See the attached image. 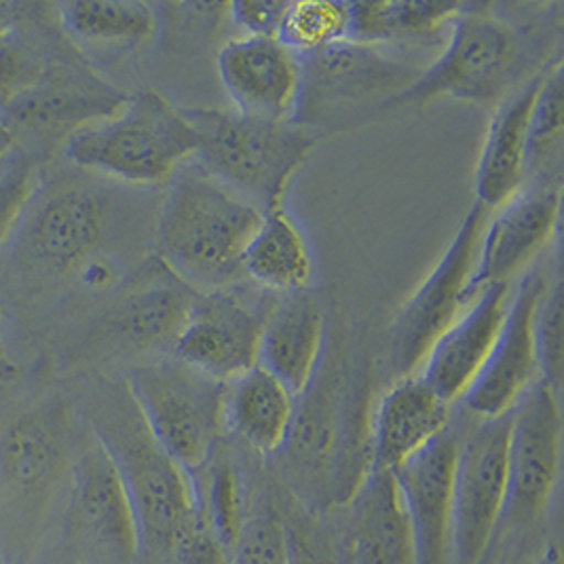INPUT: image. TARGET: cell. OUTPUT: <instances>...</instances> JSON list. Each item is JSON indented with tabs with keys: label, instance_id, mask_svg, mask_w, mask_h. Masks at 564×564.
<instances>
[{
	"label": "cell",
	"instance_id": "cell-42",
	"mask_svg": "<svg viewBox=\"0 0 564 564\" xmlns=\"http://www.w3.org/2000/svg\"><path fill=\"white\" fill-rule=\"evenodd\" d=\"M535 564H563L561 563V556H558V552L552 547V550H547L541 558H539Z\"/></svg>",
	"mask_w": 564,
	"mask_h": 564
},
{
	"label": "cell",
	"instance_id": "cell-27",
	"mask_svg": "<svg viewBox=\"0 0 564 564\" xmlns=\"http://www.w3.org/2000/svg\"><path fill=\"white\" fill-rule=\"evenodd\" d=\"M294 395L260 366H252L227 383L225 391V430L260 455L273 457L285 442Z\"/></svg>",
	"mask_w": 564,
	"mask_h": 564
},
{
	"label": "cell",
	"instance_id": "cell-10",
	"mask_svg": "<svg viewBox=\"0 0 564 564\" xmlns=\"http://www.w3.org/2000/svg\"><path fill=\"white\" fill-rule=\"evenodd\" d=\"M508 436L510 412L497 419H478L465 436L457 434L451 516V552L455 564L480 563L503 520L508 499Z\"/></svg>",
	"mask_w": 564,
	"mask_h": 564
},
{
	"label": "cell",
	"instance_id": "cell-5",
	"mask_svg": "<svg viewBox=\"0 0 564 564\" xmlns=\"http://www.w3.org/2000/svg\"><path fill=\"white\" fill-rule=\"evenodd\" d=\"M62 153L83 172L156 186L195 156L197 133L182 108L153 89H142L110 117L68 135Z\"/></svg>",
	"mask_w": 564,
	"mask_h": 564
},
{
	"label": "cell",
	"instance_id": "cell-1",
	"mask_svg": "<svg viewBox=\"0 0 564 564\" xmlns=\"http://www.w3.org/2000/svg\"><path fill=\"white\" fill-rule=\"evenodd\" d=\"M370 368H351L334 343L324 349L278 457L285 480L311 501L347 503L372 469Z\"/></svg>",
	"mask_w": 564,
	"mask_h": 564
},
{
	"label": "cell",
	"instance_id": "cell-34",
	"mask_svg": "<svg viewBox=\"0 0 564 564\" xmlns=\"http://www.w3.org/2000/svg\"><path fill=\"white\" fill-rule=\"evenodd\" d=\"M34 199V165L26 153L15 149L0 161V248L13 235Z\"/></svg>",
	"mask_w": 564,
	"mask_h": 564
},
{
	"label": "cell",
	"instance_id": "cell-14",
	"mask_svg": "<svg viewBox=\"0 0 564 564\" xmlns=\"http://www.w3.org/2000/svg\"><path fill=\"white\" fill-rule=\"evenodd\" d=\"M545 275L533 269L522 275L508 303L503 326L463 404L478 419H497L512 412L524 391L539 381L533 345V311L545 288Z\"/></svg>",
	"mask_w": 564,
	"mask_h": 564
},
{
	"label": "cell",
	"instance_id": "cell-24",
	"mask_svg": "<svg viewBox=\"0 0 564 564\" xmlns=\"http://www.w3.org/2000/svg\"><path fill=\"white\" fill-rule=\"evenodd\" d=\"M197 290L180 282L153 257L138 283L112 313V333L140 351H170L197 299Z\"/></svg>",
	"mask_w": 564,
	"mask_h": 564
},
{
	"label": "cell",
	"instance_id": "cell-26",
	"mask_svg": "<svg viewBox=\"0 0 564 564\" xmlns=\"http://www.w3.org/2000/svg\"><path fill=\"white\" fill-rule=\"evenodd\" d=\"M70 425L64 406L24 412L0 432V476L20 490L47 487L68 453Z\"/></svg>",
	"mask_w": 564,
	"mask_h": 564
},
{
	"label": "cell",
	"instance_id": "cell-38",
	"mask_svg": "<svg viewBox=\"0 0 564 564\" xmlns=\"http://www.w3.org/2000/svg\"><path fill=\"white\" fill-rule=\"evenodd\" d=\"M172 552L182 564H223L227 550L197 512V518L180 535Z\"/></svg>",
	"mask_w": 564,
	"mask_h": 564
},
{
	"label": "cell",
	"instance_id": "cell-22",
	"mask_svg": "<svg viewBox=\"0 0 564 564\" xmlns=\"http://www.w3.org/2000/svg\"><path fill=\"white\" fill-rule=\"evenodd\" d=\"M446 404L419 375L391 381L370 416L372 467L393 471L451 423Z\"/></svg>",
	"mask_w": 564,
	"mask_h": 564
},
{
	"label": "cell",
	"instance_id": "cell-21",
	"mask_svg": "<svg viewBox=\"0 0 564 564\" xmlns=\"http://www.w3.org/2000/svg\"><path fill=\"white\" fill-rule=\"evenodd\" d=\"M326 349V313L308 292L278 296L264 308L257 364L294 398L313 381Z\"/></svg>",
	"mask_w": 564,
	"mask_h": 564
},
{
	"label": "cell",
	"instance_id": "cell-9",
	"mask_svg": "<svg viewBox=\"0 0 564 564\" xmlns=\"http://www.w3.org/2000/svg\"><path fill=\"white\" fill-rule=\"evenodd\" d=\"M301 89L294 121L313 129L334 115L359 106L386 110L387 102L404 94L423 68L404 62L381 45L340 41L322 52L299 57Z\"/></svg>",
	"mask_w": 564,
	"mask_h": 564
},
{
	"label": "cell",
	"instance_id": "cell-13",
	"mask_svg": "<svg viewBox=\"0 0 564 564\" xmlns=\"http://www.w3.org/2000/svg\"><path fill=\"white\" fill-rule=\"evenodd\" d=\"M561 186H524L487 218L465 285L467 305L490 285L512 283L558 232Z\"/></svg>",
	"mask_w": 564,
	"mask_h": 564
},
{
	"label": "cell",
	"instance_id": "cell-15",
	"mask_svg": "<svg viewBox=\"0 0 564 564\" xmlns=\"http://www.w3.org/2000/svg\"><path fill=\"white\" fill-rule=\"evenodd\" d=\"M262 313L231 290L199 292L172 347V358L229 383L257 366Z\"/></svg>",
	"mask_w": 564,
	"mask_h": 564
},
{
	"label": "cell",
	"instance_id": "cell-37",
	"mask_svg": "<svg viewBox=\"0 0 564 564\" xmlns=\"http://www.w3.org/2000/svg\"><path fill=\"white\" fill-rule=\"evenodd\" d=\"M288 2L283 0H237L229 2V22L243 36L278 39Z\"/></svg>",
	"mask_w": 564,
	"mask_h": 564
},
{
	"label": "cell",
	"instance_id": "cell-20",
	"mask_svg": "<svg viewBox=\"0 0 564 564\" xmlns=\"http://www.w3.org/2000/svg\"><path fill=\"white\" fill-rule=\"evenodd\" d=\"M512 283H497L482 290L462 315L437 336L419 368V377L453 404L478 377L503 326Z\"/></svg>",
	"mask_w": 564,
	"mask_h": 564
},
{
	"label": "cell",
	"instance_id": "cell-35",
	"mask_svg": "<svg viewBox=\"0 0 564 564\" xmlns=\"http://www.w3.org/2000/svg\"><path fill=\"white\" fill-rule=\"evenodd\" d=\"M232 564H292L282 524L273 518H250L235 539Z\"/></svg>",
	"mask_w": 564,
	"mask_h": 564
},
{
	"label": "cell",
	"instance_id": "cell-2",
	"mask_svg": "<svg viewBox=\"0 0 564 564\" xmlns=\"http://www.w3.org/2000/svg\"><path fill=\"white\" fill-rule=\"evenodd\" d=\"M260 220L257 207L191 159L167 180L154 220V258L197 292L231 290L246 280L241 257Z\"/></svg>",
	"mask_w": 564,
	"mask_h": 564
},
{
	"label": "cell",
	"instance_id": "cell-41",
	"mask_svg": "<svg viewBox=\"0 0 564 564\" xmlns=\"http://www.w3.org/2000/svg\"><path fill=\"white\" fill-rule=\"evenodd\" d=\"M15 149H18V142H15L11 129L7 128L4 121L0 119V161H4Z\"/></svg>",
	"mask_w": 564,
	"mask_h": 564
},
{
	"label": "cell",
	"instance_id": "cell-29",
	"mask_svg": "<svg viewBox=\"0 0 564 564\" xmlns=\"http://www.w3.org/2000/svg\"><path fill=\"white\" fill-rule=\"evenodd\" d=\"M55 11L64 32L94 50L138 47L156 28L153 4L138 0H68Z\"/></svg>",
	"mask_w": 564,
	"mask_h": 564
},
{
	"label": "cell",
	"instance_id": "cell-16",
	"mask_svg": "<svg viewBox=\"0 0 564 564\" xmlns=\"http://www.w3.org/2000/svg\"><path fill=\"white\" fill-rule=\"evenodd\" d=\"M216 66L235 112L275 123L294 121L301 62L278 39H229L218 50Z\"/></svg>",
	"mask_w": 564,
	"mask_h": 564
},
{
	"label": "cell",
	"instance_id": "cell-36",
	"mask_svg": "<svg viewBox=\"0 0 564 564\" xmlns=\"http://www.w3.org/2000/svg\"><path fill=\"white\" fill-rule=\"evenodd\" d=\"M43 66L9 30H0V110L39 78Z\"/></svg>",
	"mask_w": 564,
	"mask_h": 564
},
{
	"label": "cell",
	"instance_id": "cell-19",
	"mask_svg": "<svg viewBox=\"0 0 564 564\" xmlns=\"http://www.w3.org/2000/svg\"><path fill=\"white\" fill-rule=\"evenodd\" d=\"M106 229L108 209L102 195L83 184H62L45 193L30 212L24 246L52 269H80L98 257Z\"/></svg>",
	"mask_w": 564,
	"mask_h": 564
},
{
	"label": "cell",
	"instance_id": "cell-11",
	"mask_svg": "<svg viewBox=\"0 0 564 564\" xmlns=\"http://www.w3.org/2000/svg\"><path fill=\"white\" fill-rule=\"evenodd\" d=\"M128 94L78 62L45 64L39 78L0 110L15 142H66L77 129L117 112Z\"/></svg>",
	"mask_w": 564,
	"mask_h": 564
},
{
	"label": "cell",
	"instance_id": "cell-8",
	"mask_svg": "<svg viewBox=\"0 0 564 564\" xmlns=\"http://www.w3.org/2000/svg\"><path fill=\"white\" fill-rule=\"evenodd\" d=\"M487 207L474 204L427 278L398 308L387 330V370L391 381L419 372L437 336L467 307L465 285L471 275Z\"/></svg>",
	"mask_w": 564,
	"mask_h": 564
},
{
	"label": "cell",
	"instance_id": "cell-18",
	"mask_svg": "<svg viewBox=\"0 0 564 564\" xmlns=\"http://www.w3.org/2000/svg\"><path fill=\"white\" fill-rule=\"evenodd\" d=\"M70 512L80 533L108 558L129 563L142 552L128 490L110 455L91 434L70 467Z\"/></svg>",
	"mask_w": 564,
	"mask_h": 564
},
{
	"label": "cell",
	"instance_id": "cell-6",
	"mask_svg": "<svg viewBox=\"0 0 564 564\" xmlns=\"http://www.w3.org/2000/svg\"><path fill=\"white\" fill-rule=\"evenodd\" d=\"M126 386L167 457L188 478L199 474L225 432L227 383L167 356L135 366Z\"/></svg>",
	"mask_w": 564,
	"mask_h": 564
},
{
	"label": "cell",
	"instance_id": "cell-17",
	"mask_svg": "<svg viewBox=\"0 0 564 564\" xmlns=\"http://www.w3.org/2000/svg\"><path fill=\"white\" fill-rule=\"evenodd\" d=\"M457 432L448 425L391 474L411 522L416 564H448Z\"/></svg>",
	"mask_w": 564,
	"mask_h": 564
},
{
	"label": "cell",
	"instance_id": "cell-39",
	"mask_svg": "<svg viewBox=\"0 0 564 564\" xmlns=\"http://www.w3.org/2000/svg\"><path fill=\"white\" fill-rule=\"evenodd\" d=\"M80 280L89 288H106L117 280V269L108 258H91L80 267Z\"/></svg>",
	"mask_w": 564,
	"mask_h": 564
},
{
	"label": "cell",
	"instance_id": "cell-40",
	"mask_svg": "<svg viewBox=\"0 0 564 564\" xmlns=\"http://www.w3.org/2000/svg\"><path fill=\"white\" fill-rule=\"evenodd\" d=\"M4 317H2V308H0V381H13L18 377V366L11 361L7 349H4Z\"/></svg>",
	"mask_w": 564,
	"mask_h": 564
},
{
	"label": "cell",
	"instance_id": "cell-23",
	"mask_svg": "<svg viewBox=\"0 0 564 564\" xmlns=\"http://www.w3.org/2000/svg\"><path fill=\"white\" fill-rule=\"evenodd\" d=\"M543 70L508 94L490 117L474 178L476 204L488 212L503 206L524 188L529 121Z\"/></svg>",
	"mask_w": 564,
	"mask_h": 564
},
{
	"label": "cell",
	"instance_id": "cell-4",
	"mask_svg": "<svg viewBox=\"0 0 564 564\" xmlns=\"http://www.w3.org/2000/svg\"><path fill=\"white\" fill-rule=\"evenodd\" d=\"M197 133L193 161L257 207H282L283 195L315 147L311 129L252 119L232 108H182Z\"/></svg>",
	"mask_w": 564,
	"mask_h": 564
},
{
	"label": "cell",
	"instance_id": "cell-12",
	"mask_svg": "<svg viewBox=\"0 0 564 564\" xmlns=\"http://www.w3.org/2000/svg\"><path fill=\"white\" fill-rule=\"evenodd\" d=\"M563 419L558 393L543 381L529 387L510 412L508 499L503 518L533 522L545 512L561 471Z\"/></svg>",
	"mask_w": 564,
	"mask_h": 564
},
{
	"label": "cell",
	"instance_id": "cell-31",
	"mask_svg": "<svg viewBox=\"0 0 564 564\" xmlns=\"http://www.w3.org/2000/svg\"><path fill=\"white\" fill-rule=\"evenodd\" d=\"M563 62L545 66L531 110L524 186H561L563 170Z\"/></svg>",
	"mask_w": 564,
	"mask_h": 564
},
{
	"label": "cell",
	"instance_id": "cell-7",
	"mask_svg": "<svg viewBox=\"0 0 564 564\" xmlns=\"http://www.w3.org/2000/svg\"><path fill=\"white\" fill-rule=\"evenodd\" d=\"M448 30L444 52L404 94L387 102L386 110L436 98L474 104H497L506 98L518 57L513 28L492 15L490 4L465 2L448 22Z\"/></svg>",
	"mask_w": 564,
	"mask_h": 564
},
{
	"label": "cell",
	"instance_id": "cell-3",
	"mask_svg": "<svg viewBox=\"0 0 564 564\" xmlns=\"http://www.w3.org/2000/svg\"><path fill=\"white\" fill-rule=\"evenodd\" d=\"M91 434L117 465L138 522L140 545L174 550L197 518L193 480L159 446L126 381L102 383L89 402Z\"/></svg>",
	"mask_w": 564,
	"mask_h": 564
},
{
	"label": "cell",
	"instance_id": "cell-33",
	"mask_svg": "<svg viewBox=\"0 0 564 564\" xmlns=\"http://www.w3.org/2000/svg\"><path fill=\"white\" fill-rule=\"evenodd\" d=\"M554 280L545 283L533 311V345L538 359L539 381L561 393L563 383V283L561 267Z\"/></svg>",
	"mask_w": 564,
	"mask_h": 564
},
{
	"label": "cell",
	"instance_id": "cell-28",
	"mask_svg": "<svg viewBox=\"0 0 564 564\" xmlns=\"http://www.w3.org/2000/svg\"><path fill=\"white\" fill-rule=\"evenodd\" d=\"M241 269L246 280L278 296L307 290L313 275L307 239L283 207L262 214L243 250Z\"/></svg>",
	"mask_w": 564,
	"mask_h": 564
},
{
	"label": "cell",
	"instance_id": "cell-32",
	"mask_svg": "<svg viewBox=\"0 0 564 564\" xmlns=\"http://www.w3.org/2000/svg\"><path fill=\"white\" fill-rule=\"evenodd\" d=\"M278 41L296 57H307L334 43L349 41V2H288Z\"/></svg>",
	"mask_w": 564,
	"mask_h": 564
},
{
	"label": "cell",
	"instance_id": "cell-30",
	"mask_svg": "<svg viewBox=\"0 0 564 564\" xmlns=\"http://www.w3.org/2000/svg\"><path fill=\"white\" fill-rule=\"evenodd\" d=\"M465 2H349V41L393 45L432 36L462 11Z\"/></svg>",
	"mask_w": 564,
	"mask_h": 564
},
{
	"label": "cell",
	"instance_id": "cell-25",
	"mask_svg": "<svg viewBox=\"0 0 564 564\" xmlns=\"http://www.w3.org/2000/svg\"><path fill=\"white\" fill-rule=\"evenodd\" d=\"M347 503L358 564H416L409 513L389 469L372 467Z\"/></svg>",
	"mask_w": 564,
	"mask_h": 564
}]
</instances>
